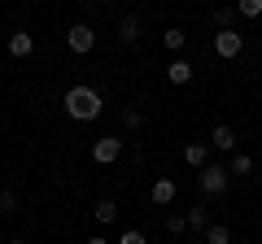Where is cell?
Segmentation results:
<instances>
[{
	"mask_svg": "<svg viewBox=\"0 0 262 244\" xmlns=\"http://www.w3.org/2000/svg\"><path fill=\"white\" fill-rule=\"evenodd\" d=\"M227 175H253V157L249 153H236L232 166H227Z\"/></svg>",
	"mask_w": 262,
	"mask_h": 244,
	"instance_id": "cell-14",
	"label": "cell"
},
{
	"mask_svg": "<svg viewBox=\"0 0 262 244\" xmlns=\"http://www.w3.org/2000/svg\"><path fill=\"white\" fill-rule=\"evenodd\" d=\"M13 244H22V240H13Z\"/></svg>",
	"mask_w": 262,
	"mask_h": 244,
	"instance_id": "cell-25",
	"label": "cell"
},
{
	"mask_svg": "<svg viewBox=\"0 0 262 244\" xmlns=\"http://www.w3.org/2000/svg\"><path fill=\"white\" fill-rule=\"evenodd\" d=\"M13 209H18V192H13V188H5V192H0V218H5V214H13Z\"/></svg>",
	"mask_w": 262,
	"mask_h": 244,
	"instance_id": "cell-18",
	"label": "cell"
},
{
	"mask_svg": "<svg viewBox=\"0 0 262 244\" xmlns=\"http://www.w3.org/2000/svg\"><path fill=\"white\" fill-rule=\"evenodd\" d=\"M196 244H206V240H196Z\"/></svg>",
	"mask_w": 262,
	"mask_h": 244,
	"instance_id": "cell-24",
	"label": "cell"
},
{
	"mask_svg": "<svg viewBox=\"0 0 262 244\" xmlns=\"http://www.w3.org/2000/svg\"><path fill=\"white\" fill-rule=\"evenodd\" d=\"M118 35H122V44H136V39H140V18H122Z\"/></svg>",
	"mask_w": 262,
	"mask_h": 244,
	"instance_id": "cell-12",
	"label": "cell"
},
{
	"mask_svg": "<svg viewBox=\"0 0 262 244\" xmlns=\"http://www.w3.org/2000/svg\"><path fill=\"white\" fill-rule=\"evenodd\" d=\"M66 113H70V118H75V122H92L96 118V113H101V92H96V87H88V83H75V87H70V92H66Z\"/></svg>",
	"mask_w": 262,
	"mask_h": 244,
	"instance_id": "cell-1",
	"label": "cell"
},
{
	"mask_svg": "<svg viewBox=\"0 0 262 244\" xmlns=\"http://www.w3.org/2000/svg\"><path fill=\"white\" fill-rule=\"evenodd\" d=\"M196 183H201V197H210V201H219V197H227V183H232V175H227V166H201V175H196Z\"/></svg>",
	"mask_w": 262,
	"mask_h": 244,
	"instance_id": "cell-2",
	"label": "cell"
},
{
	"mask_svg": "<svg viewBox=\"0 0 262 244\" xmlns=\"http://www.w3.org/2000/svg\"><path fill=\"white\" fill-rule=\"evenodd\" d=\"M122 127L140 131V127H144V113H140V109H122Z\"/></svg>",
	"mask_w": 262,
	"mask_h": 244,
	"instance_id": "cell-19",
	"label": "cell"
},
{
	"mask_svg": "<svg viewBox=\"0 0 262 244\" xmlns=\"http://www.w3.org/2000/svg\"><path fill=\"white\" fill-rule=\"evenodd\" d=\"M236 13L241 18H262V0H236Z\"/></svg>",
	"mask_w": 262,
	"mask_h": 244,
	"instance_id": "cell-15",
	"label": "cell"
},
{
	"mask_svg": "<svg viewBox=\"0 0 262 244\" xmlns=\"http://www.w3.org/2000/svg\"><path fill=\"white\" fill-rule=\"evenodd\" d=\"M88 244H110V240H105V235H92V240H88Z\"/></svg>",
	"mask_w": 262,
	"mask_h": 244,
	"instance_id": "cell-23",
	"label": "cell"
},
{
	"mask_svg": "<svg viewBox=\"0 0 262 244\" xmlns=\"http://www.w3.org/2000/svg\"><path fill=\"white\" fill-rule=\"evenodd\" d=\"M188 227H196V231H201V227H210V209H206V205L188 209Z\"/></svg>",
	"mask_w": 262,
	"mask_h": 244,
	"instance_id": "cell-16",
	"label": "cell"
},
{
	"mask_svg": "<svg viewBox=\"0 0 262 244\" xmlns=\"http://www.w3.org/2000/svg\"><path fill=\"white\" fill-rule=\"evenodd\" d=\"M232 18H236V9H232V5H219V9H214V27H219V31H227V27H232Z\"/></svg>",
	"mask_w": 262,
	"mask_h": 244,
	"instance_id": "cell-17",
	"label": "cell"
},
{
	"mask_svg": "<svg viewBox=\"0 0 262 244\" xmlns=\"http://www.w3.org/2000/svg\"><path fill=\"white\" fill-rule=\"evenodd\" d=\"M175 179H158V183H153V205H170V201H175Z\"/></svg>",
	"mask_w": 262,
	"mask_h": 244,
	"instance_id": "cell-9",
	"label": "cell"
},
{
	"mask_svg": "<svg viewBox=\"0 0 262 244\" xmlns=\"http://www.w3.org/2000/svg\"><path fill=\"white\" fill-rule=\"evenodd\" d=\"M184 161H188V166H196V170L210 166V144H188V149H184Z\"/></svg>",
	"mask_w": 262,
	"mask_h": 244,
	"instance_id": "cell-10",
	"label": "cell"
},
{
	"mask_svg": "<svg viewBox=\"0 0 262 244\" xmlns=\"http://www.w3.org/2000/svg\"><path fill=\"white\" fill-rule=\"evenodd\" d=\"M92 214H96V223H118V201H110V197H105V201H96V209H92Z\"/></svg>",
	"mask_w": 262,
	"mask_h": 244,
	"instance_id": "cell-11",
	"label": "cell"
},
{
	"mask_svg": "<svg viewBox=\"0 0 262 244\" xmlns=\"http://www.w3.org/2000/svg\"><path fill=\"white\" fill-rule=\"evenodd\" d=\"M241 48H245V35H236V27H227V31H219V35H214V53L223 57V61L241 57Z\"/></svg>",
	"mask_w": 262,
	"mask_h": 244,
	"instance_id": "cell-5",
	"label": "cell"
},
{
	"mask_svg": "<svg viewBox=\"0 0 262 244\" xmlns=\"http://www.w3.org/2000/svg\"><path fill=\"white\" fill-rule=\"evenodd\" d=\"M9 53L13 57H31V53H35V39H31L27 31H13V35H9Z\"/></svg>",
	"mask_w": 262,
	"mask_h": 244,
	"instance_id": "cell-8",
	"label": "cell"
},
{
	"mask_svg": "<svg viewBox=\"0 0 262 244\" xmlns=\"http://www.w3.org/2000/svg\"><path fill=\"white\" fill-rule=\"evenodd\" d=\"M118 157H122V140H118V135H105V140L92 144V161H96V166H114Z\"/></svg>",
	"mask_w": 262,
	"mask_h": 244,
	"instance_id": "cell-4",
	"label": "cell"
},
{
	"mask_svg": "<svg viewBox=\"0 0 262 244\" xmlns=\"http://www.w3.org/2000/svg\"><path fill=\"white\" fill-rule=\"evenodd\" d=\"M166 231H170V235L188 231V218H184V214H170V218H166Z\"/></svg>",
	"mask_w": 262,
	"mask_h": 244,
	"instance_id": "cell-21",
	"label": "cell"
},
{
	"mask_svg": "<svg viewBox=\"0 0 262 244\" xmlns=\"http://www.w3.org/2000/svg\"><path fill=\"white\" fill-rule=\"evenodd\" d=\"M162 39H166V48H170V53H179V48H184V31H166V35H162Z\"/></svg>",
	"mask_w": 262,
	"mask_h": 244,
	"instance_id": "cell-20",
	"label": "cell"
},
{
	"mask_svg": "<svg viewBox=\"0 0 262 244\" xmlns=\"http://www.w3.org/2000/svg\"><path fill=\"white\" fill-rule=\"evenodd\" d=\"M66 44H70V53L83 57V53H92V48H96V31L88 27V22H75V27L66 31Z\"/></svg>",
	"mask_w": 262,
	"mask_h": 244,
	"instance_id": "cell-3",
	"label": "cell"
},
{
	"mask_svg": "<svg viewBox=\"0 0 262 244\" xmlns=\"http://www.w3.org/2000/svg\"><path fill=\"white\" fill-rule=\"evenodd\" d=\"M188 79H192V61H188V57H175V61H170V66H166V83L184 87Z\"/></svg>",
	"mask_w": 262,
	"mask_h": 244,
	"instance_id": "cell-6",
	"label": "cell"
},
{
	"mask_svg": "<svg viewBox=\"0 0 262 244\" xmlns=\"http://www.w3.org/2000/svg\"><path fill=\"white\" fill-rule=\"evenodd\" d=\"M118 244H149V240H144V231H131V227H127V231L118 235Z\"/></svg>",
	"mask_w": 262,
	"mask_h": 244,
	"instance_id": "cell-22",
	"label": "cell"
},
{
	"mask_svg": "<svg viewBox=\"0 0 262 244\" xmlns=\"http://www.w3.org/2000/svg\"><path fill=\"white\" fill-rule=\"evenodd\" d=\"M206 244H232V231H227L223 223H210L206 227Z\"/></svg>",
	"mask_w": 262,
	"mask_h": 244,
	"instance_id": "cell-13",
	"label": "cell"
},
{
	"mask_svg": "<svg viewBox=\"0 0 262 244\" xmlns=\"http://www.w3.org/2000/svg\"><path fill=\"white\" fill-rule=\"evenodd\" d=\"M210 144H214V149H223V153H236V131L227 127V122H219L214 135H210Z\"/></svg>",
	"mask_w": 262,
	"mask_h": 244,
	"instance_id": "cell-7",
	"label": "cell"
}]
</instances>
